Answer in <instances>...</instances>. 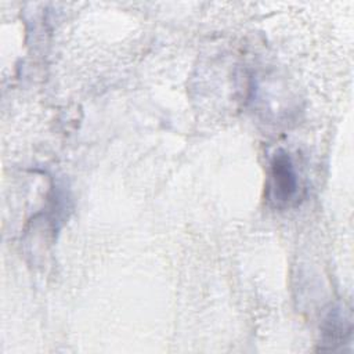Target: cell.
Segmentation results:
<instances>
[{
  "label": "cell",
  "mask_w": 354,
  "mask_h": 354,
  "mask_svg": "<svg viewBox=\"0 0 354 354\" xmlns=\"http://www.w3.org/2000/svg\"><path fill=\"white\" fill-rule=\"evenodd\" d=\"M271 181L274 198L278 202L290 201L297 191L295 166L286 152L278 151L271 160Z\"/></svg>",
  "instance_id": "1"
}]
</instances>
